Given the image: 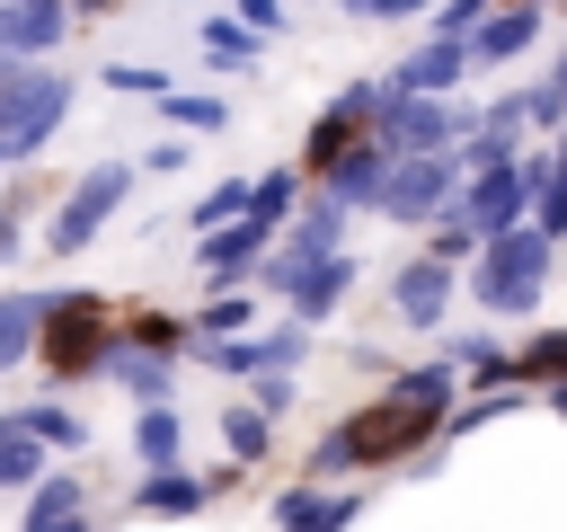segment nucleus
I'll return each instance as SVG.
<instances>
[{
    "instance_id": "1",
    "label": "nucleus",
    "mask_w": 567,
    "mask_h": 532,
    "mask_svg": "<svg viewBox=\"0 0 567 532\" xmlns=\"http://www.w3.org/2000/svg\"><path fill=\"white\" fill-rule=\"evenodd\" d=\"M434 417H443V390L416 372V381H399V390H381L372 408H354L328 443H319V461L328 470H381V461H399V452H416L425 434H434Z\"/></svg>"
},
{
    "instance_id": "2",
    "label": "nucleus",
    "mask_w": 567,
    "mask_h": 532,
    "mask_svg": "<svg viewBox=\"0 0 567 532\" xmlns=\"http://www.w3.org/2000/svg\"><path fill=\"white\" fill-rule=\"evenodd\" d=\"M71 115V80L53 62H0V168H27Z\"/></svg>"
},
{
    "instance_id": "3",
    "label": "nucleus",
    "mask_w": 567,
    "mask_h": 532,
    "mask_svg": "<svg viewBox=\"0 0 567 532\" xmlns=\"http://www.w3.org/2000/svg\"><path fill=\"white\" fill-rule=\"evenodd\" d=\"M106 355H115V301L106 293H53L44 328H35V364L53 381H89Z\"/></svg>"
},
{
    "instance_id": "4",
    "label": "nucleus",
    "mask_w": 567,
    "mask_h": 532,
    "mask_svg": "<svg viewBox=\"0 0 567 532\" xmlns=\"http://www.w3.org/2000/svg\"><path fill=\"white\" fill-rule=\"evenodd\" d=\"M124 186H133V160H97V168H89V177H80V186L53 204V222H44V248H53V257H80V248L106 231V213L124 204Z\"/></svg>"
},
{
    "instance_id": "5",
    "label": "nucleus",
    "mask_w": 567,
    "mask_h": 532,
    "mask_svg": "<svg viewBox=\"0 0 567 532\" xmlns=\"http://www.w3.org/2000/svg\"><path fill=\"white\" fill-rule=\"evenodd\" d=\"M363 133H372V89H346L319 124H310V151H301V168H319V177H337L346 160H363Z\"/></svg>"
},
{
    "instance_id": "6",
    "label": "nucleus",
    "mask_w": 567,
    "mask_h": 532,
    "mask_svg": "<svg viewBox=\"0 0 567 532\" xmlns=\"http://www.w3.org/2000/svg\"><path fill=\"white\" fill-rule=\"evenodd\" d=\"M71 44V9H18L0 0V62H53Z\"/></svg>"
},
{
    "instance_id": "7",
    "label": "nucleus",
    "mask_w": 567,
    "mask_h": 532,
    "mask_svg": "<svg viewBox=\"0 0 567 532\" xmlns=\"http://www.w3.org/2000/svg\"><path fill=\"white\" fill-rule=\"evenodd\" d=\"M27 443H44V452H89V417L71 408V399H18V408H0Z\"/></svg>"
},
{
    "instance_id": "8",
    "label": "nucleus",
    "mask_w": 567,
    "mask_h": 532,
    "mask_svg": "<svg viewBox=\"0 0 567 532\" xmlns=\"http://www.w3.org/2000/svg\"><path fill=\"white\" fill-rule=\"evenodd\" d=\"M44 301H53V293H27V284H9V293H0V372H18V364L35 355Z\"/></svg>"
},
{
    "instance_id": "9",
    "label": "nucleus",
    "mask_w": 567,
    "mask_h": 532,
    "mask_svg": "<svg viewBox=\"0 0 567 532\" xmlns=\"http://www.w3.org/2000/svg\"><path fill=\"white\" fill-rule=\"evenodd\" d=\"M62 523H89V497H80V479L44 470V479L27 488V523H18V532H62Z\"/></svg>"
},
{
    "instance_id": "10",
    "label": "nucleus",
    "mask_w": 567,
    "mask_h": 532,
    "mask_svg": "<svg viewBox=\"0 0 567 532\" xmlns=\"http://www.w3.org/2000/svg\"><path fill=\"white\" fill-rule=\"evenodd\" d=\"M106 372H115L142 408H168V390H177V381H168V364H159V355H133V346H115V355H106Z\"/></svg>"
},
{
    "instance_id": "11",
    "label": "nucleus",
    "mask_w": 567,
    "mask_h": 532,
    "mask_svg": "<svg viewBox=\"0 0 567 532\" xmlns=\"http://www.w3.org/2000/svg\"><path fill=\"white\" fill-rule=\"evenodd\" d=\"M35 479H44V443H27V434L0 417V488H9V497H27Z\"/></svg>"
},
{
    "instance_id": "12",
    "label": "nucleus",
    "mask_w": 567,
    "mask_h": 532,
    "mask_svg": "<svg viewBox=\"0 0 567 532\" xmlns=\"http://www.w3.org/2000/svg\"><path fill=\"white\" fill-rule=\"evenodd\" d=\"M195 505H204V479H177V470L142 479V497H133V514H195Z\"/></svg>"
},
{
    "instance_id": "13",
    "label": "nucleus",
    "mask_w": 567,
    "mask_h": 532,
    "mask_svg": "<svg viewBox=\"0 0 567 532\" xmlns=\"http://www.w3.org/2000/svg\"><path fill=\"white\" fill-rule=\"evenodd\" d=\"M133 452H142V470H151V479H159V470H168V461H177V417H168V408H151V417H142V426H133Z\"/></svg>"
},
{
    "instance_id": "14",
    "label": "nucleus",
    "mask_w": 567,
    "mask_h": 532,
    "mask_svg": "<svg viewBox=\"0 0 567 532\" xmlns=\"http://www.w3.org/2000/svg\"><path fill=\"white\" fill-rule=\"evenodd\" d=\"M124 337H133V355H159V364H168V346H177L186 328H177V319H159V310H133V319H124Z\"/></svg>"
},
{
    "instance_id": "15",
    "label": "nucleus",
    "mask_w": 567,
    "mask_h": 532,
    "mask_svg": "<svg viewBox=\"0 0 567 532\" xmlns=\"http://www.w3.org/2000/svg\"><path fill=\"white\" fill-rule=\"evenodd\" d=\"M257 257V231H221V239H204V266L213 275H230V266H248Z\"/></svg>"
},
{
    "instance_id": "16",
    "label": "nucleus",
    "mask_w": 567,
    "mask_h": 532,
    "mask_svg": "<svg viewBox=\"0 0 567 532\" xmlns=\"http://www.w3.org/2000/svg\"><path fill=\"white\" fill-rule=\"evenodd\" d=\"M106 89H142V98H168V71H151V62H106Z\"/></svg>"
},
{
    "instance_id": "17",
    "label": "nucleus",
    "mask_w": 567,
    "mask_h": 532,
    "mask_svg": "<svg viewBox=\"0 0 567 532\" xmlns=\"http://www.w3.org/2000/svg\"><path fill=\"white\" fill-rule=\"evenodd\" d=\"M221 426H230V452H257V443H266V417H248V408H230Z\"/></svg>"
},
{
    "instance_id": "18",
    "label": "nucleus",
    "mask_w": 567,
    "mask_h": 532,
    "mask_svg": "<svg viewBox=\"0 0 567 532\" xmlns=\"http://www.w3.org/2000/svg\"><path fill=\"white\" fill-rule=\"evenodd\" d=\"M159 106H168L177 124H221V106H213V98H159Z\"/></svg>"
},
{
    "instance_id": "19",
    "label": "nucleus",
    "mask_w": 567,
    "mask_h": 532,
    "mask_svg": "<svg viewBox=\"0 0 567 532\" xmlns=\"http://www.w3.org/2000/svg\"><path fill=\"white\" fill-rule=\"evenodd\" d=\"M204 44H213V53H221V62H239V53H248V35H239V27H221V18H213V27H204Z\"/></svg>"
},
{
    "instance_id": "20",
    "label": "nucleus",
    "mask_w": 567,
    "mask_h": 532,
    "mask_svg": "<svg viewBox=\"0 0 567 532\" xmlns=\"http://www.w3.org/2000/svg\"><path fill=\"white\" fill-rule=\"evenodd\" d=\"M18 248H27V239H18V195H0V266H9Z\"/></svg>"
},
{
    "instance_id": "21",
    "label": "nucleus",
    "mask_w": 567,
    "mask_h": 532,
    "mask_svg": "<svg viewBox=\"0 0 567 532\" xmlns=\"http://www.w3.org/2000/svg\"><path fill=\"white\" fill-rule=\"evenodd\" d=\"M97 9H106V0H71V27H80V18H97Z\"/></svg>"
},
{
    "instance_id": "22",
    "label": "nucleus",
    "mask_w": 567,
    "mask_h": 532,
    "mask_svg": "<svg viewBox=\"0 0 567 532\" xmlns=\"http://www.w3.org/2000/svg\"><path fill=\"white\" fill-rule=\"evenodd\" d=\"M18 9H71V0H18Z\"/></svg>"
},
{
    "instance_id": "23",
    "label": "nucleus",
    "mask_w": 567,
    "mask_h": 532,
    "mask_svg": "<svg viewBox=\"0 0 567 532\" xmlns=\"http://www.w3.org/2000/svg\"><path fill=\"white\" fill-rule=\"evenodd\" d=\"M62 532H89V523H62Z\"/></svg>"
}]
</instances>
